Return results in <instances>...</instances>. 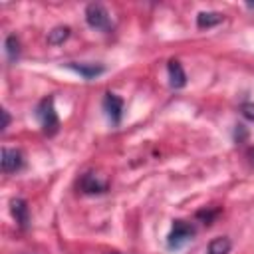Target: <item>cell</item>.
I'll return each mask as SVG.
<instances>
[{
  "instance_id": "cell-7",
  "label": "cell",
  "mask_w": 254,
  "mask_h": 254,
  "mask_svg": "<svg viewBox=\"0 0 254 254\" xmlns=\"http://www.w3.org/2000/svg\"><path fill=\"white\" fill-rule=\"evenodd\" d=\"M10 206H12V214H14L16 222L20 224V228H26L28 222H30V210H28L26 200H22V198H14Z\"/></svg>"
},
{
  "instance_id": "cell-16",
  "label": "cell",
  "mask_w": 254,
  "mask_h": 254,
  "mask_svg": "<svg viewBox=\"0 0 254 254\" xmlns=\"http://www.w3.org/2000/svg\"><path fill=\"white\" fill-rule=\"evenodd\" d=\"M246 157L250 159V163L254 165V149H248V153H246Z\"/></svg>"
},
{
  "instance_id": "cell-11",
  "label": "cell",
  "mask_w": 254,
  "mask_h": 254,
  "mask_svg": "<svg viewBox=\"0 0 254 254\" xmlns=\"http://www.w3.org/2000/svg\"><path fill=\"white\" fill-rule=\"evenodd\" d=\"M230 252V240L224 236H218L214 240H210L208 244V254H228Z\"/></svg>"
},
{
  "instance_id": "cell-4",
  "label": "cell",
  "mask_w": 254,
  "mask_h": 254,
  "mask_svg": "<svg viewBox=\"0 0 254 254\" xmlns=\"http://www.w3.org/2000/svg\"><path fill=\"white\" fill-rule=\"evenodd\" d=\"M103 107H105L107 117L111 119V123H113V125H119V123H121V115H123V99L109 91V93H105Z\"/></svg>"
},
{
  "instance_id": "cell-15",
  "label": "cell",
  "mask_w": 254,
  "mask_h": 254,
  "mask_svg": "<svg viewBox=\"0 0 254 254\" xmlns=\"http://www.w3.org/2000/svg\"><path fill=\"white\" fill-rule=\"evenodd\" d=\"M10 125V113L6 109H2V129H6Z\"/></svg>"
},
{
  "instance_id": "cell-17",
  "label": "cell",
  "mask_w": 254,
  "mask_h": 254,
  "mask_svg": "<svg viewBox=\"0 0 254 254\" xmlns=\"http://www.w3.org/2000/svg\"><path fill=\"white\" fill-rule=\"evenodd\" d=\"M111 254H117V252H111Z\"/></svg>"
},
{
  "instance_id": "cell-6",
  "label": "cell",
  "mask_w": 254,
  "mask_h": 254,
  "mask_svg": "<svg viewBox=\"0 0 254 254\" xmlns=\"http://www.w3.org/2000/svg\"><path fill=\"white\" fill-rule=\"evenodd\" d=\"M167 69H169V79H171V87L179 89V87H183V85L187 83V73H185L183 65H181V64H179L177 60H171V62H169V65H167Z\"/></svg>"
},
{
  "instance_id": "cell-13",
  "label": "cell",
  "mask_w": 254,
  "mask_h": 254,
  "mask_svg": "<svg viewBox=\"0 0 254 254\" xmlns=\"http://www.w3.org/2000/svg\"><path fill=\"white\" fill-rule=\"evenodd\" d=\"M4 46H6V56H8V60L14 62V60L18 58V54H20V42H18V38H16V36H8Z\"/></svg>"
},
{
  "instance_id": "cell-12",
  "label": "cell",
  "mask_w": 254,
  "mask_h": 254,
  "mask_svg": "<svg viewBox=\"0 0 254 254\" xmlns=\"http://www.w3.org/2000/svg\"><path fill=\"white\" fill-rule=\"evenodd\" d=\"M67 36H69V28H67V26H58V28H54V30L48 34V42L54 44V46H58V44H62Z\"/></svg>"
},
{
  "instance_id": "cell-1",
  "label": "cell",
  "mask_w": 254,
  "mask_h": 254,
  "mask_svg": "<svg viewBox=\"0 0 254 254\" xmlns=\"http://www.w3.org/2000/svg\"><path fill=\"white\" fill-rule=\"evenodd\" d=\"M36 115H38V121L44 129V133L48 135H54L60 127V119H58V113L54 109V99L52 97H46L40 101V105L36 107Z\"/></svg>"
},
{
  "instance_id": "cell-8",
  "label": "cell",
  "mask_w": 254,
  "mask_h": 254,
  "mask_svg": "<svg viewBox=\"0 0 254 254\" xmlns=\"http://www.w3.org/2000/svg\"><path fill=\"white\" fill-rule=\"evenodd\" d=\"M79 187H81L83 192H89V194H93V192H103V190L107 189V185H105L103 181H99L93 173L83 175L81 181H79Z\"/></svg>"
},
{
  "instance_id": "cell-14",
  "label": "cell",
  "mask_w": 254,
  "mask_h": 254,
  "mask_svg": "<svg viewBox=\"0 0 254 254\" xmlns=\"http://www.w3.org/2000/svg\"><path fill=\"white\" fill-rule=\"evenodd\" d=\"M240 111H242V115H244L246 119L254 121V103H242Z\"/></svg>"
},
{
  "instance_id": "cell-3",
  "label": "cell",
  "mask_w": 254,
  "mask_h": 254,
  "mask_svg": "<svg viewBox=\"0 0 254 254\" xmlns=\"http://www.w3.org/2000/svg\"><path fill=\"white\" fill-rule=\"evenodd\" d=\"M85 22L95 28V30H103L107 32L111 28V18H109V12L101 6V4H89L85 8Z\"/></svg>"
},
{
  "instance_id": "cell-2",
  "label": "cell",
  "mask_w": 254,
  "mask_h": 254,
  "mask_svg": "<svg viewBox=\"0 0 254 254\" xmlns=\"http://www.w3.org/2000/svg\"><path fill=\"white\" fill-rule=\"evenodd\" d=\"M192 234H194V228L185 222V220H175L173 222V228L169 232V238H167V246L169 248H181L185 246L189 240H192Z\"/></svg>"
},
{
  "instance_id": "cell-10",
  "label": "cell",
  "mask_w": 254,
  "mask_h": 254,
  "mask_svg": "<svg viewBox=\"0 0 254 254\" xmlns=\"http://www.w3.org/2000/svg\"><path fill=\"white\" fill-rule=\"evenodd\" d=\"M222 18L224 16L220 12H200L196 16V24H198V28H212V26L220 24Z\"/></svg>"
},
{
  "instance_id": "cell-9",
  "label": "cell",
  "mask_w": 254,
  "mask_h": 254,
  "mask_svg": "<svg viewBox=\"0 0 254 254\" xmlns=\"http://www.w3.org/2000/svg\"><path fill=\"white\" fill-rule=\"evenodd\" d=\"M65 67L73 69L75 73H79L83 79H93L99 73H103L101 65H93V64H65Z\"/></svg>"
},
{
  "instance_id": "cell-5",
  "label": "cell",
  "mask_w": 254,
  "mask_h": 254,
  "mask_svg": "<svg viewBox=\"0 0 254 254\" xmlns=\"http://www.w3.org/2000/svg\"><path fill=\"white\" fill-rule=\"evenodd\" d=\"M22 165H24V159L18 149H8V147L2 149V171L4 173H16Z\"/></svg>"
}]
</instances>
